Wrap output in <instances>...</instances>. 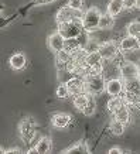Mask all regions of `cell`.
Listing matches in <instances>:
<instances>
[{"label":"cell","instance_id":"cell-4","mask_svg":"<svg viewBox=\"0 0 140 154\" xmlns=\"http://www.w3.org/2000/svg\"><path fill=\"white\" fill-rule=\"evenodd\" d=\"M84 16L82 10H74L71 9L70 6H64L61 7L55 14L57 24L58 23H65V21H71V20H81Z\"/></svg>","mask_w":140,"mask_h":154},{"label":"cell","instance_id":"cell-36","mask_svg":"<svg viewBox=\"0 0 140 154\" xmlns=\"http://www.w3.org/2000/svg\"><path fill=\"white\" fill-rule=\"evenodd\" d=\"M136 107H137V109H139V110H140V102L137 103V106H136Z\"/></svg>","mask_w":140,"mask_h":154},{"label":"cell","instance_id":"cell-16","mask_svg":"<svg viewBox=\"0 0 140 154\" xmlns=\"http://www.w3.org/2000/svg\"><path fill=\"white\" fill-rule=\"evenodd\" d=\"M34 149H36V153H41V154L51 151V149H52L51 139H50V137H41V139L37 141V144L34 146Z\"/></svg>","mask_w":140,"mask_h":154},{"label":"cell","instance_id":"cell-38","mask_svg":"<svg viewBox=\"0 0 140 154\" xmlns=\"http://www.w3.org/2000/svg\"><path fill=\"white\" fill-rule=\"evenodd\" d=\"M0 153H2V150H0Z\"/></svg>","mask_w":140,"mask_h":154},{"label":"cell","instance_id":"cell-27","mask_svg":"<svg viewBox=\"0 0 140 154\" xmlns=\"http://www.w3.org/2000/svg\"><path fill=\"white\" fill-rule=\"evenodd\" d=\"M55 95H57V98H60V99H67L68 96H71L70 91H68L65 84L58 85V88H57V91H55Z\"/></svg>","mask_w":140,"mask_h":154},{"label":"cell","instance_id":"cell-14","mask_svg":"<svg viewBox=\"0 0 140 154\" xmlns=\"http://www.w3.org/2000/svg\"><path fill=\"white\" fill-rule=\"evenodd\" d=\"M112 115H113V119L122 122L123 125H127L130 122V110H129V106H127L126 103H123L116 112L112 113Z\"/></svg>","mask_w":140,"mask_h":154},{"label":"cell","instance_id":"cell-29","mask_svg":"<svg viewBox=\"0 0 140 154\" xmlns=\"http://www.w3.org/2000/svg\"><path fill=\"white\" fill-rule=\"evenodd\" d=\"M67 6H70L74 10H82L84 9V0H68Z\"/></svg>","mask_w":140,"mask_h":154},{"label":"cell","instance_id":"cell-25","mask_svg":"<svg viewBox=\"0 0 140 154\" xmlns=\"http://www.w3.org/2000/svg\"><path fill=\"white\" fill-rule=\"evenodd\" d=\"M95 110H96V102H95V98H93V95H89V100H88V103H86L85 109L82 110V113H84L85 116H92L93 113H95Z\"/></svg>","mask_w":140,"mask_h":154},{"label":"cell","instance_id":"cell-12","mask_svg":"<svg viewBox=\"0 0 140 154\" xmlns=\"http://www.w3.org/2000/svg\"><path fill=\"white\" fill-rule=\"evenodd\" d=\"M65 85L71 95H76L84 92V78H81V76H75L74 75L72 78H70L67 81Z\"/></svg>","mask_w":140,"mask_h":154},{"label":"cell","instance_id":"cell-33","mask_svg":"<svg viewBox=\"0 0 140 154\" xmlns=\"http://www.w3.org/2000/svg\"><path fill=\"white\" fill-rule=\"evenodd\" d=\"M5 153H21L20 149H10V150H6Z\"/></svg>","mask_w":140,"mask_h":154},{"label":"cell","instance_id":"cell-20","mask_svg":"<svg viewBox=\"0 0 140 154\" xmlns=\"http://www.w3.org/2000/svg\"><path fill=\"white\" fill-rule=\"evenodd\" d=\"M123 92H140V78L123 81Z\"/></svg>","mask_w":140,"mask_h":154},{"label":"cell","instance_id":"cell-23","mask_svg":"<svg viewBox=\"0 0 140 154\" xmlns=\"http://www.w3.org/2000/svg\"><path fill=\"white\" fill-rule=\"evenodd\" d=\"M123 98L122 96H110V99L107 100L106 103V107H107V112L110 113H115L119 109V107L123 105Z\"/></svg>","mask_w":140,"mask_h":154},{"label":"cell","instance_id":"cell-10","mask_svg":"<svg viewBox=\"0 0 140 154\" xmlns=\"http://www.w3.org/2000/svg\"><path fill=\"white\" fill-rule=\"evenodd\" d=\"M71 122H72L71 115L64 113V112H58V113H55V115H52V117H51L52 126L57 127V129H65Z\"/></svg>","mask_w":140,"mask_h":154},{"label":"cell","instance_id":"cell-8","mask_svg":"<svg viewBox=\"0 0 140 154\" xmlns=\"http://www.w3.org/2000/svg\"><path fill=\"white\" fill-rule=\"evenodd\" d=\"M105 92L109 96H122V94H123V81L120 78H112V79L106 81Z\"/></svg>","mask_w":140,"mask_h":154},{"label":"cell","instance_id":"cell-35","mask_svg":"<svg viewBox=\"0 0 140 154\" xmlns=\"http://www.w3.org/2000/svg\"><path fill=\"white\" fill-rule=\"evenodd\" d=\"M136 38H137V41H139V45H140V34H137V35H136Z\"/></svg>","mask_w":140,"mask_h":154},{"label":"cell","instance_id":"cell-6","mask_svg":"<svg viewBox=\"0 0 140 154\" xmlns=\"http://www.w3.org/2000/svg\"><path fill=\"white\" fill-rule=\"evenodd\" d=\"M119 75L122 81L133 79V78H140V68L132 61H125L119 66Z\"/></svg>","mask_w":140,"mask_h":154},{"label":"cell","instance_id":"cell-22","mask_svg":"<svg viewBox=\"0 0 140 154\" xmlns=\"http://www.w3.org/2000/svg\"><path fill=\"white\" fill-rule=\"evenodd\" d=\"M102 61L103 60H102V57H101V54H99V51L88 52L86 57H85V65H86V68H89V66H93V65H96V64H101Z\"/></svg>","mask_w":140,"mask_h":154},{"label":"cell","instance_id":"cell-1","mask_svg":"<svg viewBox=\"0 0 140 154\" xmlns=\"http://www.w3.org/2000/svg\"><path fill=\"white\" fill-rule=\"evenodd\" d=\"M105 84L106 81L102 74H86L84 76V92L88 95H101L105 92Z\"/></svg>","mask_w":140,"mask_h":154},{"label":"cell","instance_id":"cell-13","mask_svg":"<svg viewBox=\"0 0 140 154\" xmlns=\"http://www.w3.org/2000/svg\"><path fill=\"white\" fill-rule=\"evenodd\" d=\"M9 64L14 71H20L26 66V64H27V58H26V55H24L23 52H16V54H13V55L10 57Z\"/></svg>","mask_w":140,"mask_h":154},{"label":"cell","instance_id":"cell-3","mask_svg":"<svg viewBox=\"0 0 140 154\" xmlns=\"http://www.w3.org/2000/svg\"><path fill=\"white\" fill-rule=\"evenodd\" d=\"M57 31L67 40V38H75L82 35L84 28H82L81 20H71V21H65V23H58Z\"/></svg>","mask_w":140,"mask_h":154},{"label":"cell","instance_id":"cell-31","mask_svg":"<svg viewBox=\"0 0 140 154\" xmlns=\"http://www.w3.org/2000/svg\"><path fill=\"white\" fill-rule=\"evenodd\" d=\"M107 153H110V154H119V153H125V151H123L120 147H110Z\"/></svg>","mask_w":140,"mask_h":154},{"label":"cell","instance_id":"cell-28","mask_svg":"<svg viewBox=\"0 0 140 154\" xmlns=\"http://www.w3.org/2000/svg\"><path fill=\"white\" fill-rule=\"evenodd\" d=\"M126 31L129 35H137V34H140V21H132L129 26H127Z\"/></svg>","mask_w":140,"mask_h":154},{"label":"cell","instance_id":"cell-32","mask_svg":"<svg viewBox=\"0 0 140 154\" xmlns=\"http://www.w3.org/2000/svg\"><path fill=\"white\" fill-rule=\"evenodd\" d=\"M38 5H50V3H54L55 0H36Z\"/></svg>","mask_w":140,"mask_h":154},{"label":"cell","instance_id":"cell-2","mask_svg":"<svg viewBox=\"0 0 140 154\" xmlns=\"http://www.w3.org/2000/svg\"><path fill=\"white\" fill-rule=\"evenodd\" d=\"M101 11L98 7H89L86 11H84V16L81 19V24L85 33H93L99 30V19H101Z\"/></svg>","mask_w":140,"mask_h":154},{"label":"cell","instance_id":"cell-26","mask_svg":"<svg viewBox=\"0 0 140 154\" xmlns=\"http://www.w3.org/2000/svg\"><path fill=\"white\" fill-rule=\"evenodd\" d=\"M99 45H101V44H99L98 41H95V40H92V38H86V41H85V44H84V50L86 52L98 51Z\"/></svg>","mask_w":140,"mask_h":154},{"label":"cell","instance_id":"cell-34","mask_svg":"<svg viewBox=\"0 0 140 154\" xmlns=\"http://www.w3.org/2000/svg\"><path fill=\"white\" fill-rule=\"evenodd\" d=\"M136 9H140V0H137V5H136Z\"/></svg>","mask_w":140,"mask_h":154},{"label":"cell","instance_id":"cell-37","mask_svg":"<svg viewBox=\"0 0 140 154\" xmlns=\"http://www.w3.org/2000/svg\"><path fill=\"white\" fill-rule=\"evenodd\" d=\"M2 9H3V7H2V5H0V11H2Z\"/></svg>","mask_w":140,"mask_h":154},{"label":"cell","instance_id":"cell-24","mask_svg":"<svg viewBox=\"0 0 140 154\" xmlns=\"http://www.w3.org/2000/svg\"><path fill=\"white\" fill-rule=\"evenodd\" d=\"M125 126H126V125H123L122 122L113 119V120L110 122V125H109V130L112 131V134H115V136H122L125 133Z\"/></svg>","mask_w":140,"mask_h":154},{"label":"cell","instance_id":"cell-7","mask_svg":"<svg viewBox=\"0 0 140 154\" xmlns=\"http://www.w3.org/2000/svg\"><path fill=\"white\" fill-rule=\"evenodd\" d=\"M99 54L103 61H113L119 54V45L115 41H106L99 45Z\"/></svg>","mask_w":140,"mask_h":154},{"label":"cell","instance_id":"cell-19","mask_svg":"<svg viewBox=\"0 0 140 154\" xmlns=\"http://www.w3.org/2000/svg\"><path fill=\"white\" fill-rule=\"evenodd\" d=\"M115 26V17L110 16L109 13L101 14L99 19V30H110Z\"/></svg>","mask_w":140,"mask_h":154},{"label":"cell","instance_id":"cell-9","mask_svg":"<svg viewBox=\"0 0 140 154\" xmlns=\"http://www.w3.org/2000/svg\"><path fill=\"white\" fill-rule=\"evenodd\" d=\"M140 45H139V41L135 35H129L127 34L126 37H123L119 42V51L120 52H129V51H133V50H139Z\"/></svg>","mask_w":140,"mask_h":154},{"label":"cell","instance_id":"cell-5","mask_svg":"<svg viewBox=\"0 0 140 154\" xmlns=\"http://www.w3.org/2000/svg\"><path fill=\"white\" fill-rule=\"evenodd\" d=\"M36 123H34L33 117H24L21 119V122L19 123V131H20V136L26 143H30L31 139L34 137L36 134Z\"/></svg>","mask_w":140,"mask_h":154},{"label":"cell","instance_id":"cell-30","mask_svg":"<svg viewBox=\"0 0 140 154\" xmlns=\"http://www.w3.org/2000/svg\"><path fill=\"white\" fill-rule=\"evenodd\" d=\"M136 5H137V0H123V9H136Z\"/></svg>","mask_w":140,"mask_h":154},{"label":"cell","instance_id":"cell-15","mask_svg":"<svg viewBox=\"0 0 140 154\" xmlns=\"http://www.w3.org/2000/svg\"><path fill=\"white\" fill-rule=\"evenodd\" d=\"M79 48H84V42L79 40V37H75V38H67L65 42H64V50H67L68 52H75L76 50Z\"/></svg>","mask_w":140,"mask_h":154},{"label":"cell","instance_id":"cell-18","mask_svg":"<svg viewBox=\"0 0 140 154\" xmlns=\"http://www.w3.org/2000/svg\"><path fill=\"white\" fill-rule=\"evenodd\" d=\"M122 10H123V0H110L107 3L106 13H109L113 17H116L117 14H120Z\"/></svg>","mask_w":140,"mask_h":154},{"label":"cell","instance_id":"cell-21","mask_svg":"<svg viewBox=\"0 0 140 154\" xmlns=\"http://www.w3.org/2000/svg\"><path fill=\"white\" fill-rule=\"evenodd\" d=\"M88 151H89V147L86 144V141L81 140L78 143L72 144L71 147H68V149H65L62 153H88Z\"/></svg>","mask_w":140,"mask_h":154},{"label":"cell","instance_id":"cell-11","mask_svg":"<svg viewBox=\"0 0 140 154\" xmlns=\"http://www.w3.org/2000/svg\"><path fill=\"white\" fill-rule=\"evenodd\" d=\"M48 48L51 50L52 52H58L61 50H64V42H65V38L62 37L58 31L57 33H52L50 37H48Z\"/></svg>","mask_w":140,"mask_h":154},{"label":"cell","instance_id":"cell-17","mask_svg":"<svg viewBox=\"0 0 140 154\" xmlns=\"http://www.w3.org/2000/svg\"><path fill=\"white\" fill-rule=\"evenodd\" d=\"M89 100V95L86 92H81V94L74 95V106L76 107V110L82 112L86 106V103Z\"/></svg>","mask_w":140,"mask_h":154}]
</instances>
